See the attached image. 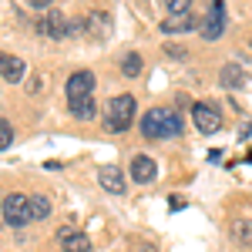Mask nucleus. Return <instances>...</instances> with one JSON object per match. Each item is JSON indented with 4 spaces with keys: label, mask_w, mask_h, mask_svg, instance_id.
Returning a JSON list of instances; mask_svg holds the SVG:
<instances>
[{
    "label": "nucleus",
    "mask_w": 252,
    "mask_h": 252,
    "mask_svg": "<svg viewBox=\"0 0 252 252\" xmlns=\"http://www.w3.org/2000/svg\"><path fill=\"white\" fill-rule=\"evenodd\" d=\"M135 125V97L131 94H118L108 101V108H104V128L108 131H128Z\"/></svg>",
    "instance_id": "obj_2"
},
{
    "label": "nucleus",
    "mask_w": 252,
    "mask_h": 252,
    "mask_svg": "<svg viewBox=\"0 0 252 252\" xmlns=\"http://www.w3.org/2000/svg\"><path fill=\"white\" fill-rule=\"evenodd\" d=\"M88 34L97 40H104V34H108V17L104 14H91L88 17Z\"/></svg>",
    "instance_id": "obj_14"
},
{
    "label": "nucleus",
    "mask_w": 252,
    "mask_h": 252,
    "mask_svg": "<svg viewBox=\"0 0 252 252\" xmlns=\"http://www.w3.org/2000/svg\"><path fill=\"white\" fill-rule=\"evenodd\" d=\"M141 135L145 138H175L182 135V118L175 108H152L141 118Z\"/></svg>",
    "instance_id": "obj_1"
},
{
    "label": "nucleus",
    "mask_w": 252,
    "mask_h": 252,
    "mask_svg": "<svg viewBox=\"0 0 252 252\" xmlns=\"http://www.w3.org/2000/svg\"><path fill=\"white\" fill-rule=\"evenodd\" d=\"M37 34H44L51 40H64L71 34V24H67V17L61 10H44V17L37 20Z\"/></svg>",
    "instance_id": "obj_6"
},
{
    "label": "nucleus",
    "mask_w": 252,
    "mask_h": 252,
    "mask_svg": "<svg viewBox=\"0 0 252 252\" xmlns=\"http://www.w3.org/2000/svg\"><path fill=\"white\" fill-rule=\"evenodd\" d=\"M47 215H51V202L44 195H31V219L37 222V219H47Z\"/></svg>",
    "instance_id": "obj_15"
},
{
    "label": "nucleus",
    "mask_w": 252,
    "mask_h": 252,
    "mask_svg": "<svg viewBox=\"0 0 252 252\" xmlns=\"http://www.w3.org/2000/svg\"><path fill=\"white\" fill-rule=\"evenodd\" d=\"M0 212H3V225H10V229H24L27 222H34V219H31V195L7 192Z\"/></svg>",
    "instance_id": "obj_3"
},
{
    "label": "nucleus",
    "mask_w": 252,
    "mask_h": 252,
    "mask_svg": "<svg viewBox=\"0 0 252 252\" xmlns=\"http://www.w3.org/2000/svg\"><path fill=\"white\" fill-rule=\"evenodd\" d=\"M165 3V10L172 14V17H178V14H192V0H161Z\"/></svg>",
    "instance_id": "obj_19"
},
{
    "label": "nucleus",
    "mask_w": 252,
    "mask_h": 252,
    "mask_svg": "<svg viewBox=\"0 0 252 252\" xmlns=\"http://www.w3.org/2000/svg\"><path fill=\"white\" fill-rule=\"evenodd\" d=\"M71 108V115L81 118V121H91L94 118V101H81V104H67Z\"/></svg>",
    "instance_id": "obj_18"
},
{
    "label": "nucleus",
    "mask_w": 252,
    "mask_h": 252,
    "mask_svg": "<svg viewBox=\"0 0 252 252\" xmlns=\"http://www.w3.org/2000/svg\"><path fill=\"white\" fill-rule=\"evenodd\" d=\"M222 84H225L229 91H235V88L242 84V67H239V64H225V67H222Z\"/></svg>",
    "instance_id": "obj_13"
},
{
    "label": "nucleus",
    "mask_w": 252,
    "mask_h": 252,
    "mask_svg": "<svg viewBox=\"0 0 252 252\" xmlns=\"http://www.w3.org/2000/svg\"><path fill=\"white\" fill-rule=\"evenodd\" d=\"M58 242L64 252H91V239L84 232H78V229H61Z\"/></svg>",
    "instance_id": "obj_8"
},
{
    "label": "nucleus",
    "mask_w": 252,
    "mask_h": 252,
    "mask_svg": "<svg viewBox=\"0 0 252 252\" xmlns=\"http://www.w3.org/2000/svg\"><path fill=\"white\" fill-rule=\"evenodd\" d=\"M222 34H225V7H222V0H212V10H209L205 24H202V37L219 40Z\"/></svg>",
    "instance_id": "obj_7"
},
{
    "label": "nucleus",
    "mask_w": 252,
    "mask_h": 252,
    "mask_svg": "<svg viewBox=\"0 0 252 252\" xmlns=\"http://www.w3.org/2000/svg\"><path fill=\"white\" fill-rule=\"evenodd\" d=\"M10 145H14V131H10V121L3 118L0 121V148H10Z\"/></svg>",
    "instance_id": "obj_20"
},
{
    "label": "nucleus",
    "mask_w": 252,
    "mask_h": 252,
    "mask_svg": "<svg viewBox=\"0 0 252 252\" xmlns=\"http://www.w3.org/2000/svg\"><path fill=\"white\" fill-rule=\"evenodd\" d=\"M131 178H135L138 185H148V182L158 178V165L148 155H135V161H131Z\"/></svg>",
    "instance_id": "obj_9"
},
{
    "label": "nucleus",
    "mask_w": 252,
    "mask_h": 252,
    "mask_svg": "<svg viewBox=\"0 0 252 252\" xmlns=\"http://www.w3.org/2000/svg\"><path fill=\"white\" fill-rule=\"evenodd\" d=\"M249 161H252V155H249Z\"/></svg>",
    "instance_id": "obj_22"
},
{
    "label": "nucleus",
    "mask_w": 252,
    "mask_h": 252,
    "mask_svg": "<svg viewBox=\"0 0 252 252\" xmlns=\"http://www.w3.org/2000/svg\"><path fill=\"white\" fill-rule=\"evenodd\" d=\"M121 71H125V78H138L141 74V54H125Z\"/></svg>",
    "instance_id": "obj_16"
},
{
    "label": "nucleus",
    "mask_w": 252,
    "mask_h": 252,
    "mask_svg": "<svg viewBox=\"0 0 252 252\" xmlns=\"http://www.w3.org/2000/svg\"><path fill=\"white\" fill-rule=\"evenodd\" d=\"M97 182H101L104 192L125 195V175H121V168H115V165H104V168L97 172Z\"/></svg>",
    "instance_id": "obj_10"
},
{
    "label": "nucleus",
    "mask_w": 252,
    "mask_h": 252,
    "mask_svg": "<svg viewBox=\"0 0 252 252\" xmlns=\"http://www.w3.org/2000/svg\"><path fill=\"white\" fill-rule=\"evenodd\" d=\"M232 235L242 242V246H252V222H246V219H242V222H235V225H232Z\"/></svg>",
    "instance_id": "obj_17"
},
{
    "label": "nucleus",
    "mask_w": 252,
    "mask_h": 252,
    "mask_svg": "<svg viewBox=\"0 0 252 252\" xmlns=\"http://www.w3.org/2000/svg\"><path fill=\"white\" fill-rule=\"evenodd\" d=\"M189 27H195V17H192V14H178V17H168L165 24H161V31H165V34H175V31H189Z\"/></svg>",
    "instance_id": "obj_12"
},
{
    "label": "nucleus",
    "mask_w": 252,
    "mask_h": 252,
    "mask_svg": "<svg viewBox=\"0 0 252 252\" xmlns=\"http://www.w3.org/2000/svg\"><path fill=\"white\" fill-rule=\"evenodd\" d=\"M81 101H94V74L91 71H78L67 78V104H81Z\"/></svg>",
    "instance_id": "obj_4"
},
{
    "label": "nucleus",
    "mask_w": 252,
    "mask_h": 252,
    "mask_svg": "<svg viewBox=\"0 0 252 252\" xmlns=\"http://www.w3.org/2000/svg\"><path fill=\"white\" fill-rule=\"evenodd\" d=\"M192 121H195V128H198L202 135H215V131L222 128V115H219V108L209 104V101L192 104Z\"/></svg>",
    "instance_id": "obj_5"
},
{
    "label": "nucleus",
    "mask_w": 252,
    "mask_h": 252,
    "mask_svg": "<svg viewBox=\"0 0 252 252\" xmlns=\"http://www.w3.org/2000/svg\"><path fill=\"white\" fill-rule=\"evenodd\" d=\"M34 10H51V0H31Z\"/></svg>",
    "instance_id": "obj_21"
},
{
    "label": "nucleus",
    "mask_w": 252,
    "mask_h": 252,
    "mask_svg": "<svg viewBox=\"0 0 252 252\" xmlns=\"http://www.w3.org/2000/svg\"><path fill=\"white\" fill-rule=\"evenodd\" d=\"M0 74H3L7 84H17V81L24 78V61L14 58V54H3V61H0Z\"/></svg>",
    "instance_id": "obj_11"
}]
</instances>
